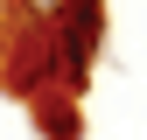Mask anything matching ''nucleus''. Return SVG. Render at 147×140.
Instances as JSON below:
<instances>
[{"instance_id":"obj_1","label":"nucleus","mask_w":147,"mask_h":140,"mask_svg":"<svg viewBox=\"0 0 147 140\" xmlns=\"http://www.w3.org/2000/svg\"><path fill=\"white\" fill-rule=\"evenodd\" d=\"M98 42H105V0H63L56 28H49V49H56V84H63V91H84V84H91Z\"/></svg>"},{"instance_id":"obj_3","label":"nucleus","mask_w":147,"mask_h":140,"mask_svg":"<svg viewBox=\"0 0 147 140\" xmlns=\"http://www.w3.org/2000/svg\"><path fill=\"white\" fill-rule=\"evenodd\" d=\"M42 126H49V140H77V112H56V105H42Z\"/></svg>"},{"instance_id":"obj_4","label":"nucleus","mask_w":147,"mask_h":140,"mask_svg":"<svg viewBox=\"0 0 147 140\" xmlns=\"http://www.w3.org/2000/svg\"><path fill=\"white\" fill-rule=\"evenodd\" d=\"M7 14H14V0H0V49L14 42V21H7Z\"/></svg>"},{"instance_id":"obj_2","label":"nucleus","mask_w":147,"mask_h":140,"mask_svg":"<svg viewBox=\"0 0 147 140\" xmlns=\"http://www.w3.org/2000/svg\"><path fill=\"white\" fill-rule=\"evenodd\" d=\"M14 14H21L35 35H49V28H56V14H63V0H14Z\"/></svg>"}]
</instances>
